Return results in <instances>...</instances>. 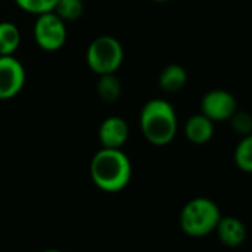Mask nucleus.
Here are the masks:
<instances>
[{
	"mask_svg": "<svg viewBox=\"0 0 252 252\" xmlns=\"http://www.w3.org/2000/svg\"><path fill=\"white\" fill-rule=\"evenodd\" d=\"M43 252H62V251H59V250H46V251H43Z\"/></svg>",
	"mask_w": 252,
	"mask_h": 252,
	"instance_id": "6ab92c4d",
	"label": "nucleus"
},
{
	"mask_svg": "<svg viewBox=\"0 0 252 252\" xmlns=\"http://www.w3.org/2000/svg\"><path fill=\"white\" fill-rule=\"evenodd\" d=\"M229 121L232 123V128L235 130V133H238L242 137L251 136L252 117L248 112H245V111H236Z\"/></svg>",
	"mask_w": 252,
	"mask_h": 252,
	"instance_id": "f3484780",
	"label": "nucleus"
},
{
	"mask_svg": "<svg viewBox=\"0 0 252 252\" xmlns=\"http://www.w3.org/2000/svg\"><path fill=\"white\" fill-rule=\"evenodd\" d=\"M233 161L242 173H252V136H245L241 139L235 149Z\"/></svg>",
	"mask_w": 252,
	"mask_h": 252,
	"instance_id": "4468645a",
	"label": "nucleus"
},
{
	"mask_svg": "<svg viewBox=\"0 0 252 252\" xmlns=\"http://www.w3.org/2000/svg\"><path fill=\"white\" fill-rule=\"evenodd\" d=\"M133 176L130 158L123 149H99L90 162V177L93 185L105 193L124 190Z\"/></svg>",
	"mask_w": 252,
	"mask_h": 252,
	"instance_id": "f257e3e1",
	"label": "nucleus"
},
{
	"mask_svg": "<svg viewBox=\"0 0 252 252\" xmlns=\"http://www.w3.org/2000/svg\"><path fill=\"white\" fill-rule=\"evenodd\" d=\"M152 1H157V3H167V1H170V0H152Z\"/></svg>",
	"mask_w": 252,
	"mask_h": 252,
	"instance_id": "a211bd4d",
	"label": "nucleus"
},
{
	"mask_svg": "<svg viewBox=\"0 0 252 252\" xmlns=\"http://www.w3.org/2000/svg\"><path fill=\"white\" fill-rule=\"evenodd\" d=\"M214 232L217 233L220 242L224 247H229V248H238L247 239V227H245V224L239 219L232 217V216H227V217L221 216V219H220V221H219Z\"/></svg>",
	"mask_w": 252,
	"mask_h": 252,
	"instance_id": "1a4fd4ad",
	"label": "nucleus"
},
{
	"mask_svg": "<svg viewBox=\"0 0 252 252\" xmlns=\"http://www.w3.org/2000/svg\"><path fill=\"white\" fill-rule=\"evenodd\" d=\"M27 81L25 66L15 56H0V100L16 97Z\"/></svg>",
	"mask_w": 252,
	"mask_h": 252,
	"instance_id": "0eeeda50",
	"label": "nucleus"
},
{
	"mask_svg": "<svg viewBox=\"0 0 252 252\" xmlns=\"http://www.w3.org/2000/svg\"><path fill=\"white\" fill-rule=\"evenodd\" d=\"M158 83H159V87L165 93H177L186 86L188 72L182 65H177V63L167 65L161 71Z\"/></svg>",
	"mask_w": 252,
	"mask_h": 252,
	"instance_id": "9b49d317",
	"label": "nucleus"
},
{
	"mask_svg": "<svg viewBox=\"0 0 252 252\" xmlns=\"http://www.w3.org/2000/svg\"><path fill=\"white\" fill-rule=\"evenodd\" d=\"M21 31L10 21L0 22V56H15L21 46Z\"/></svg>",
	"mask_w": 252,
	"mask_h": 252,
	"instance_id": "f8f14e48",
	"label": "nucleus"
},
{
	"mask_svg": "<svg viewBox=\"0 0 252 252\" xmlns=\"http://www.w3.org/2000/svg\"><path fill=\"white\" fill-rule=\"evenodd\" d=\"M128 124L124 118L118 115H111L105 118L97 130V137L102 148L106 149H121L128 140Z\"/></svg>",
	"mask_w": 252,
	"mask_h": 252,
	"instance_id": "6e6552de",
	"label": "nucleus"
},
{
	"mask_svg": "<svg viewBox=\"0 0 252 252\" xmlns=\"http://www.w3.org/2000/svg\"><path fill=\"white\" fill-rule=\"evenodd\" d=\"M214 124L204 114H195L185 123V136L193 145H205L214 137Z\"/></svg>",
	"mask_w": 252,
	"mask_h": 252,
	"instance_id": "9d476101",
	"label": "nucleus"
},
{
	"mask_svg": "<svg viewBox=\"0 0 252 252\" xmlns=\"http://www.w3.org/2000/svg\"><path fill=\"white\" fill-rule=\"evenodd\" d=\"M15 4L31 15H41L47 12H53V7L56 4V0H13Z\"/></svg>",
	"mask_w": 252,
	"mask_h": 252,
	"instance_id": "dca6fc26",
	"label": "nucleus"
},
{
	"mask_svg": "<svg viewBox=\"0 0 252 252\" xmlns=\"http://www.w3.org/2000/svg\"><path fill=\"white\" fill-rule=\"evenodd\" d=\"M32 37L41 50L50 53L58 52L66 43V25L55 12L37 15L32 27Z\"/></svg>",
	"mask_w": 252,
	"mask_h": 252,
	"instance_id": "39448f33",
	"label": "nucleus"
},
{
	"mask_svg": "<svg viewBox=\"0 0 252 252\" xmlns=\"http://www.w3.org/2000/svg\"><path fill=\"white\" fill-rule=\"evenodd\" d=\"M143 137L154 146H167L177 136L179 121L174 106L165 99L148 100L139 115Z\"/></svg>",
	"mask_w": 252,
	"mask_h": 252,
	"instance_id": "f03ea898",
	"label": "nucleus"
},
{
	"mask_svg": "<svg viewBox=\"0 0 252 252\" xmlns=\"http://www.w3.org/2000/svg\"><path fill=\"white\" fill-rule=\"evenodd\" d=\"M220 219L221 211L219 205L210 198L198 196L182 208L180 229L190 238H204L214 233Z\"/></svg>",
	"mask_w": 252,
	"mask_h": 252,
	"instance_id": "7ed1b4c3",
	"label": "nucleus"
},
{
	"mask_svg": "<svg viewBox=\"0 0 252 252\" xmlns=\"http://www.w3.org/2000/svg\"><path fill=\"white\" fill-rule=\"evenodd\" d=\"M96 92H97L99 97L103 102L112 103V102H117L121 97L123 84H121L120 78L115 74L99 75L97 86H96Z\"/></svg>",
	"mask_w": 252,
	"mask_h": 252,
	"instance_id": "ddd939ff",
	"label": "nucleus"
},
{
	"mask_svg": "<svg viewBox=\"0 0 252 252\" xmlns=\"http://www.w3.org/2000/svg\"><path fill=\"white\" fill-rule=\"evenodd\" d=\"M236 111L238 102L227 90L214 89L207 92L201 99V114H204L213 123L229 121Z\"/></svg>",
	"mask_w": 252,
	"mask_h": 252,
	"instance_id": "423d86ee",
	"label": "nucleus"
},
{
	"mask_svg": "<svg viewBox=\"0 0 252 252\" xmlns=\"http://www.w3.org/2000/svg\"><path fill=\"white\" fill-rule=\"evenodd\" d=\"M86 62L96 75L115 74L124 62V47L112 35H99L89 44Z\"/></svg>",
	"mask_w": 252,
	"mask_h": 252,
	"instance_id": "20e7f679",
	"label": "nucleus"
},
{
	"mask_svg": "<svg viewBox=\"0 0 252 252\" xmlns=\"http://www.w3.org/2000/svg\"><path fill=\"white\" fill-rule=\"evenodd\" d=\"M53 12L63 21H77L84 13L83 0H56Z\"/></svg>",
	"mask_w": 252,
	"mask_h": 252,
	"instance_id": "2eb2a0df",
	"label": "nucleus"
}]
</instances>
